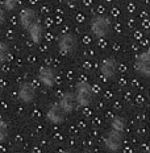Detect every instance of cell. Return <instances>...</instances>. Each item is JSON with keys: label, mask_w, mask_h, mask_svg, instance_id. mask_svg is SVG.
Masks as SVG:
<instances>
[{"label": "cell", "mask_w": 150, "mask_h": 153, "mask_svg": "<svg viewBox=\"0 0 150 153\" xmlns=\"http://www.w3.org/2000/svg\"><path fill=\"white\" fill-rule=\"evenodd\" d=\"M90 30L92 36L98 40L108 37L112 32V20L105 15L94 16L90 21Z\"/></svg>", "instance_id": "obj_1"}, {"label": "cell", "mask_w": 150, "mask_h": 153, "mask_svg": "<svg viewBox=\"0 0 150 153\" xmlns=\"http://www.w3.org/2000/svg\"><path fill=\"white\" fill-rule=\"evenodd\" d=\"M75 98L78 107H88L94 100V90L88 82H79L75 86Z\"/></svg>", "instance_id": "obj_2"}, {"label": "cell", "mask_w": 150, "mask_h": 153, "mask_svg": "<svg viewBox=\"0 0 150 153\" xmlns=\"http://www.w3.org/2000/svg\"><path fill=\"white\" fill-rule=\"evenodd\" d=\"M57 46H58V52L62 56H71L78 49V38L75 34L70 33V32L63 33L58 37Z\"/></svg>", "instance_id": "obj_3"}, {"label": "cell", "mask_w": 150, "mask_h": 153, "mask_svg": "<svg viewBox=\"0 0 150 153\" xmlns=\"http://www.w3.org/2000/svg\"><path fill=\"white\" fill-rule=\"evenodd\" d=\"M134 70L142 78H150V45L136 57Z\"/></svg>", "instance_id": "obj_4"}, {"label": "cell", "mask_w": 150, "mask_h": 153, "mask_svg": "<svg viewBox=\"0 0 150 153\" xmlns=\"http://www.w3.org/2000/svg\"><path fill=\"white\" fill-rule=\"evenodd\" d=\"M123 135L124 133L117 132V131L109 129L104 137V146L108 152L116 153L123 148Z\"/></svg>", "instance_id": "obj_5"}, {"label": "cell", "mask_w": 150, "mask_h": 153, "mask_svg": "<svg viewBox=\"0 0 150 153\" xmlns=\"http://www.w3.org/2000/svg\"><path fill=\"white\" fill-rule=\"evenodd\" d=\"M100 73L108 81H112L116 78L117 73H119V62L113 57H107L100 63Z\"/></svg>", "instance_id": "obj_6"}, {"label": "cell", "mask_w": 150, "mask_h": 153, "mask_svg": "<svg viewBox=\"0 0 150 153\" xmlns=\"http://www.w3.org/2000/svg\"><path fill=\"white\" fill-rule=\"evenodd\" d=\"M36 88L34 86L30 83V82H24L18 86V90H17V98L21 103L24 104H30L33 103L34 99H36Z\"/></svg>", "instance_id": "obj_7"}, {"label": "cell", "mask_w": 150, "mask_h": 153, "mask_svg": "<svg viewBox=\"0 0 150 153\" xmlns=\"http://www.w3.org/2000/svg\"><path fill=\"white\" fill-rule=\"evenodd\" d=\"M38 79L46 88H53L57 83V71L52 66H42L38 70Z\"/></svg>", "instance_id": "obj_8"}, {"label": "cell", "mask_w": 150, "mask_h": 153, "mask_svg": "<svg viewBox=\"0 0 150 153\" xmlns=\"http://www.w3.org/2000/svg\"><path fill=\"white\" fill-rule=\"evenodd\" d=\"M59 107L62 108V111L65 114H71L72 111L78 107V103H76V98L75 94L72 91H66L62 94V97L59 98L58 100Z\"/></svg>", "instance_id": "obj_9"}, {"label": "cell", "mask_w": 150, "mask_h": 153, "mask_svg": "<svg viewBox=\"0 0 150 153\" xmlns=\"http://www.w3.org/2000/svg\"><path fill=\"white\" fill-rule=\"evenodd\" d=\"M65 112L62 111V108L59 107L58 102L53 103L52 106L47 108L46 111V120L53 126H58V124L65 122Z\"/></svg>", "instance_id": "obj_10"}, {"label": "cell", "mask_w": 150, "mask_h": 153, "mask_svg": "<svg viewBox=\"0 0 150 153\" xmlns=\"http://www.w3.org/2000/svg\"><path fill=\"white\" fill-rule=\"evenodd\" d=\"M18 21H20L21 27L25 30H28L33 24H36L38 21V16L36 13V11L32 8H24L21 9L20 15H18Z\"/></svg>", "instance_id": "obj_11"}, {"label": "cell", "mask_w": 150, "mask_h": 153, "mask_svg": "<svg viewBox=\"0 0 150 153\" xmlns=\"http://www.w3.org/2000/svg\"><path fill=\"white\" fill-rule=\"evenodd\" d=\"M28 34H29V38L33 41L34 44H41L42 42L45 30H44V27H42V24H41L40 20H38L36 24H33L29 29H28Z\"/></svg>", "instance_id": "obj_12"}, {"label": "cell", "mask_w": 150, "mask_h": 153, "mask_svg": "<svg viewBox=\"0 0 150 153\" xmlns=\"http://www.w3.org/2000/svg\"><path fill=\"white\" fill-rule=\"evenodd\" d=\"M125 128H126V120L124 119L123 116H120V115H116V116L112 117V120H111V124H109V129H113V131H117V132L124 133Z\"/></svg>", "instance_id": "obj_13"}, {"label": "cell", "mask_w": 150, "mask_h": 153, "mask_svg": "<svg viewBox=\"0 0 150 153\" xmlns=\"http://www.w3.org/2000/svg\"><path fill=\"white\" fill-rule=\"evenodd\" d=\"M9 54H11L9 45L5 41H0V63L7 62L9 58Z\"/></svg>", "instance_id": "obj_14"}, {"label": "cell", "mask_w": 150, "mask_h": 153, "mask_svg": "<svg viewBox=\"0 0 150 153\" xmlns=\"http://www.w3.org/2000/svg\"><path fill=\"white\" fill-rule=\"evenodd\" d=\"M9 136V126L4 120H0V143L7 141Z\"/></svg>", "instance_id": "obj_15"}, {"label": "cell", "mask_w": 150, "mask_h": 153, "mask_svg": "<svg viewBox=\"0 0 150 153\" xmlns=\"http://www.w3.org/2000/svg\"><path fill=\"white\" fill-rule=\"evenodd\" d=\"M18 3H20V0H3V5H4V9L7 12L15 11L17 8Z\"/></svg>", "instance_id": "obj_16"}, {"label": "cell", "mask_w": 150, "mask_h": 153, "mask_svg": "<svg viewBox=\"0 0 150 153\" xmlns=\"http://www.w3.org/2000/svg\"><path fill=\"white\" fill-rule=\"evenodd\" d=\"M7 20V11L4 8H0V25H3Z\"/></svg>", "instance_id": "obj_17"}, {"label": "cell", "mask_w": 150, "mask_h": 153, "mask_svg": "<svg viewBox=\"0 0 150 153\" xmlns=\"http://www.w3.org/2000/svg\"><path fill=\"white\" fill-rule=\"evenodd\" d=\"M63 1H66V3H74V1H76V0H63Z\"/></svg>", "instance_id": "obj_18"}, {"label": "cell", "mask_w": 150, "mask_h": 153, "mask_svg": "<svg viewBox=\"0 0 150 153\" xmlns=\"http://www.w3.org/2000/svg\"><path fill=\"white\" fill-rule=\"evenodd\" d=\"M145 153H150V148H149V149H148V151H146Z\"/></svg>", "instance_id": "obj_19"}, {"label": "cell", "mask_w": 150, "mask_h": 153, "mask_svg": "<svg viewBox=\"0 0 150 153\" xmlns=\"http://www.w3.org/2000/svg\"><path fill=\"white\" fill-rule=\"evenodd\" d=\"M61 153H69V152H61Z\"/></svg>", "instance_id": "obj_20"}, {"label": "cell", "mask_w": 150, "mask_h": 153, "mask_svg": "<svg viewBox=\"0 0 150 153\" xmlns=\"http://www.w3.org/2000/svg\"><path fill=\"white\" fill-rule=\"evenodd\" d=\"M0 87H1V83H0Z\"/></svg>", "instance_id": "obj_21"}]
</instances>
